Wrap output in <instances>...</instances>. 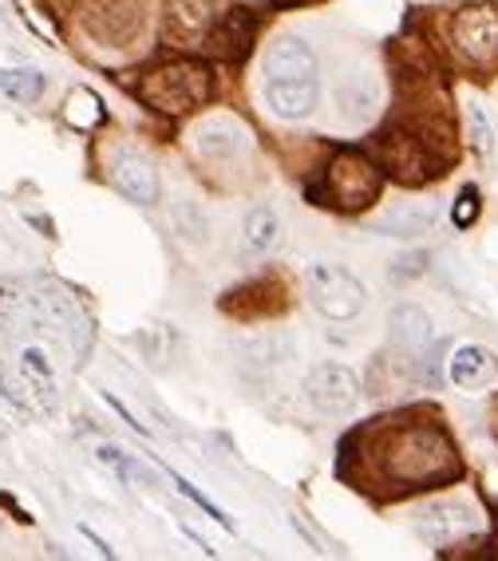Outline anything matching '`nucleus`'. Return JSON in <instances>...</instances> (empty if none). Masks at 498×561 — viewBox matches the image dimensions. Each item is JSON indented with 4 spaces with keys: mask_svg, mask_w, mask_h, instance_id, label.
I'll return each instance as SVG.
<instances>
[{
    "mask_svg": "<svg viewBox=\"0 0 498 561\" xmlns=\"http://www.w3.org/2000/svg\"><path fill=\"white\" fill-rule=\"evenodd\" d=\"M265 103L281 119H305L317 107V80H265Z\"/></svg>",
    "mask_w": 498,
    "mask_h": 561,
    "instance_id": "obj_9",
    "label": "nucleus"
},
{
    "mask_svg": "<svg viewBox=\"0 0 498 561\" xmlns=\"http://www.w3.org/2000/svg\"><path fill=\"white\" fill-rule=\"evenodd\" d=\"M388 329H392V341L404 352H423L431 344V317L423 309H416V305H399L392 312Z\"/></svg>",
    "mask_w": 498,
    "mask_h": 561,
    "instance_id": "obj_14",
    "label": "nucleus"
},
{
    "mask_svg": "<svg viewBox=\"0 0 498 561\" xmlns=\"http://www.w3.org/2000/svg\"><path fill=\"white\" fill-rule=\"evenodd\" d=\"M309 297L320 317H329V321H349L364 309V285L332 261H320L309 270Z\"/></svg>",
    "mask_w": 498,
    "mask_h": 561,
    "instance_id": "obj_5",
    "label": "nucleus"
},
{
    "mask_svg": "<svg viewBox=\"0 0 498 561\" xmlns=\"http://www.w3.org/2000/svg\"><path fill=\"white\" fill-rule=\"evenodd\" d=\"M265 80H317V56L297 36H281L265 51Z\"/></svg>",
    "mask_w": 498,
    "mask_h": 561,
    "instance_id": "obj_7",
    "label": "nucleus"
},
{
    "mask_svg": "<svg viewBox=\"0 0 498 561\" xmlns=\"http://www.w3.org/2000/svg\"><path fill=\"white\" fill-rule=\"evenodd\" d=\"M471 127H475V147L478 151H490V127L487 119H483V111L471 107Z\"/></svg>",
    "mask_w": 498,
    "mask_h": 561,
    "instance_id": "obj_22",
    "label": "nucleus"
},
{
    "mask_svg": "<svg viewBox=\"0 0 498 561\" xmlns=\"http://www.w3.org/2000/svg\"><path fill=\"white\" fill-rule=\"evenodd\" d=\"M478 218V191L475 186H463L455 202V226H471Z\"/></svg>",
    "mask_w": 498,
    "mask_h": 561,
    "instance_id": "obj_21",
    "label": "nucleus"
},
{
    "mask_svg": "<svg viewBox=\"0 0 498 561\" xmlns=\"http://www.w3.org/2000/svg\"><path fill=\"white\" fill-rule=\"evenodd\" d=\"M498 376V356L483 344H463L451 356V380L459 388H487L490 380Z\"/></svg>",
    "mask_w": 498,
    "mask_h": 561,
    "instance_id": "obj_11",
    "label": "nucleus"
},
{
    "mask_svg": "<svg viewBox=\"0 0 498 561\" xmlns=\"http://www.w3.org/2000/svg\"><path fill=\"white\" fill-rule=\"evenodd\" d=\"M416 530L431 541V546H443V541H455L459 534L471 530V511L459 506V502H435L428 511H419Z\"/></svg>",
    "mask_w": 498,
    "mask_h": 561,
    "instance_id": "obj_10",
    "label": "nucleus"
},
{
    "mask_svg": "<svg viewBox=\"0 0 498 561\" xmlns=\"http://www.w3.org/2000/svg\"><path fill=\"white\" fill-rule=\"evenodd\" d=\"M380 194V167L356 151H344L325 167V179L313 186V198L340 214L369 210Z\"/></svg>",
    "mask_w": 498,
    "mask_h": 561,
    "instance_id": "obj_2",
    "label": "nucleus"
},
{
    "mask_svg": "<svg viewBox=\"0 0 498 561\" xmlns=\"http://www.w3.org/2000/svg\"><path fill=\"white\" fill-rule=\"evenodd\" d=\"M0 435H4V411H0Z\"/></svg>",
    "mask_w": 498,
    "mask_h": 561,
    "instance_id": "obj_23",
    "label": "nucleus"
},
{
    "mask_svg": "<svg viewBox=\"0 0 498 561\" xmlns=\"http://www.w3.org/2000/svg\"><path fill=\"white\" fill-rule=\"evenodd\" d=\"M0 91L16 103H36L44 95V76L36 68H9L0 71Z\"/></svg>",
    "mask_w": 498,
    "mask_h": 561,
    "instance_id": "obj_19",
    "label": "nucleus"
},
{
    "mask_svg": "<svg viewBox=\"0 0 498 561\" xmlns=\"http://www.w3.org/2000/svg\"><path fill=\"white\" fill-rule=\"evenodd\" d=\"M139 95L150 107L167 111V115H182V111L202 107L210 100V71L194 60L162 64V68L143 76Z\"/></svg>",
    "mask_w": 498,
    "mask_h": 561,
    "instance_id": "obj_3",
    "label": "nucleus"
},
{
    "mask_svg": "<svg viewBox=\"0 0 498 561\" xmlns=\"http://www.w3.org/2000/svg\"><path fill=\"white\" fill-rule=\"evenodd\" d=\"M281 241V218L273 210H253L249 214V221H246V250L249 253H265V250H273Z\"/></svg>",
    "mask_w": 498,
    "mask_h": 561,
    "instance_id": "obj_18",
    "label": "nucleus"
},
{
    "mask_svg": "<svg viewBox=\"0 0 498 561\" xmlns=\"http://www.w3.org/2000/svg\"><path fill=\"white\" fill-rule=\"evenodd\" d=\"M241 142H246V130L234 119H226V115L202 119L199 127H194V147H199L206 159H229V154L241 151Z\"/></svg>",
    "mask_w": 498,
    "mask_h": 561,
    "instance_id": "obj_12",
    "label": "nucleus"
},
{
    "mask_svg": "<svg viewBox=\"0 0 498 561\" xmlns=\"http://www.w3.org/2000/svg\"><path fill=\"white\" fill-rule=\"evenodd\" d=\"M100 462L111 467L123 482H135V486H150V471L143 462H135L127 451H115V447H100Z\"/></svg>",
    "mask_w": 498,
    "mask_h": 561,
    "instance_id": "obj_20",
    "label": "nucleus"
},
{
    "mask_svg": "<svg viewBox=\"0 0 498 561\" xmlns=\"http://www.w3.org/2000/svg\"><path fill=\"white\" fill-rule=\"evenodd\" d=\"M451 44L467 64L490 68L498 64V9L495 4H467L451 21Z\"/></svg>",
    "mask_w": 498,
    "mask_h": 561,
    "instance_id": "obj_4",
    "label": "nucleus"
},
{
    "mask_svg": "<svg viewBox=\"0 0 498 561\" xmlns=\"http://www.w3.org/2000/svg\"><path fill=\"white\" fill-rule=\"evenodd\" d=\"M210 0H174L170 4V32L182 36V41H194L210 28Z\"/></svg>",
    "mask_w": 498,
    "mask_h": 561,
    "instance_id": "obj_16",
    "label": "nucleus"
},
{
    "mask_svg": "<svg viewBox=\"0 0 498 561\" xmlns=\"http://www.w3.org/2000/svg\"><path fill=\"white\" fill-rule=\"evenodd\" d=\"M305 391H309L313 408L329 411V415H349L360 400V380L344 364H317L305 380Z\"/></svg>",
    "mask_w": 498,
    "mask_h": 561,
    "instance_id": "obj_6",
    "label": "nucleus"
},
{
    "mask_svg": "<svg viewBox=\"0 0 498 561\" xmlns=\"http://www.w3.org/2000/svg\"><path fill=\"white\" fill-rule=\"evenodd\" d=\"M111 179H115V186L131 202H139V206H155L159 202V171L143 154H120L115 167H111Z\"/></svg>",
    "mask_w": 498,
    "mask_h": 561,
    "instance_id": "obj_8",
    "label": "nucleus"
},
{
    "mask_svg": "<svg viewBox=\"0 0 498 561\" xmlns=\"http://www.w3.org/2000/svg\"><path fill=\"white\" fill-rule=\"evenodd\" d=\"M431 221H435L431 206H396L376 221V230L388 233V238H416V233L431 230Z\"/></svg>",
    "mask_w": 498,
    "mask_h": 561,
    "instance_id": "obj_15",
    "label": "nucleus"
},
{
    "mask_svg": "<svg viewBox=\"0 0 498 561\" xmlns=\"http://www.w3.org/2000/svg\"><path fill=\"white\" fill-rule=\"evenodd\" d=\"M384 474L396 486H439V482L459 479V455L443 427L431 423H411L399 427L388 443H384Z\"/></svg>",
    "mask_w": 498,
    "mask_h": 561,
    "instance_id": "obj_1",
    "label": "nucleus"
},
{
    "mask_svg": "<svg viewBox=\"0 0 498 561\" xmlns=\"http://www.w3.org/2000/svg\"><path fill=\"white\" fill-rule=\"evenodd\" d=\"M21 376H24V383H29L32 396L41 400V408H52V383H56V376H52V364L41 348L21 352Z\"/></svg>",
    "mask_w": 498,
    "mask_h": 561,
    "instance_id": "obj_17",
    "label": "nucleus"
},
{
    "mask_svg": "<svg viewBox=\"0 0 498 561\" xmlns=\"http://www.w3.org/2000/svg\"><path fill=\"white\" fill-rule=\"evenodd\" d=\"M249 41H253V16L246 9H234L222 16L218 28L210 32V51L222 56V60H241Z\"/></svg>",
    "mask_w": 498,
    "mask_h": 561,
    "instance_id": "obj_13",
    "label": "nucleus"
}]
</instances>
